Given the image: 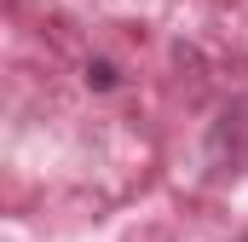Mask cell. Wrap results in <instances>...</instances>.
<instances>
[{
	"label": "cell",
	"instance_id": "cell-1",
	"mask_svg": "<svg viewBox=\"0 0 248 242\" xmlns=\"http://www.w3.org/2000/svg\"><path fill=\"white\" fill-rule=\"evenodd\" d=\"M87 81H98V87H116V69H110V63H93V69H87Z\"/></svg>",
	"mask_w": 248,
	"mask_h": 242
}]
</instances>
